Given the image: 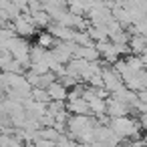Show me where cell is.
I'll return each instance as SVG.
<instances>
[{
  "instance_id": "obj_4",
  "label": "cell",
  "mask_w": 147,
  "mask_h": 147,
  "mask_svg": "<svg viewBox=\"0 0 147 147\" xmlns=\"http://www.w3.org/2000/svg\"><path fill=\"white\" fill-rule=\"evenodd\" d=\"M47 93H49V99L59 101V103H61V101L69 95V93H67V87H63L59 81H55L53 85H49V87H47Z\"/></svg>"
},
{
  "instance_id": "obj_2",
  "label": "cell",
  "mask_w": 147,
  "mask_h": 147,
  "mask_svg": "<svg viewBox=\"0 0 147 147\" xmlns=\"http://www.w3.org/2000/svg\"><path fill=\"white\" fill-rule=\"evenodd\" d=\"M127 105L123 103V101H119V99H109V103H107V111L105 113H109L113 119H119V117H127Z\"/></svg>"
},
{
  "instance_id": "obj_7",
  "label": "cell",
  "mask_w": 147,
  "mask_h": 147,
  "mask_svg": "<svg viewBox=\"0 0 147 147\" xmlns=\"http://www.w3.org/2000/svg\"><path fill=\"white\" fill-rule=\"evenodd\" d=\"M38 47L40 49H49V47H55V36L45 32V34H38Z\"/></svg>"
},
{
  "instance_id": "obj_3",
  "label": "cell",
  "mask_w": 147,
  "mask_h": 147,
  "mask_svg": "<svg viewBox=\"0 0 147 147\" xmlns=\"http://www.w3.org/2000/svg\"><path fill=\"white\" fill-rule=\"evenodd\" d=\"M14 30L22 36H28L34 32V24H32V18H26V16H16L14 18Z\"/></svg>"
},
{
  "instance_id": "obj_8",
  "label": "cell",
  "mask_w": 147,
  "mask_h": 147,
  "mask_svg": "<svg viewBox=\"0 0 147 147\" xmlns=\"http://www.w3.org/2000/svg\"><path fill=\"white\" fill-rule=\"evenodd\" d=\"M49 22V14L47 12H34V16H32V24H40V26H45Z\"/></svg>"
},
{
  "instance_id": "obj_1",
  "label": "cell",
  "mask_w": 147,
  "mask_h": 147,
  "mask_svg": "<svg viewBox=\"0 0 147 147\" xmlns=\"http://www.w3.org/2000/svg\"><path fill=\"white\" fill-rule=\"evenodd\" d=\"M109 129H111L119 139H121V137H133V135H137V125H135V121H131L129 117L113 119Z\"/></svg>"
},
{
  "instance_id": "obj_5",
  "label": "cell",
  "mask_w": 147,
  "mask_h": 147,
  "mask_svg": "<svg viewBox=\"0 0 147 147\" xmlns=\"http://www.w3.org/2000/svg\"><path fill=\"white\" fill-rule=\"evenodd\" d=\"M69 111H73L77 115H85V113H89V103L85 99H73V101H69Z\"/></svg>"
},
{
  "instance_id": "obj_9",
  "label": "cell",
  "mask_w": 147,
  "mask_h": 147,
  "mask_svg": "<svg viewBox=\"0 0 147 147\" xmlns=\"http://www.w3.org/2000/svg\"><path fill=\"white\" fill-rule=\"evenodd\" d=\"M139 125H141V127H145V129H147V111H145V113H143V115H141V123H139Z\"/></svg>"
},
{
  "instance_id": "obj_6",
  "label": "cell",
  "mask_w": 147,
  "mask_h": 147,
  "mask_svg": "<svg viewBox=\"0 0 147 147\" xmlns=\"http://www.w3.org/2000/svg\"><path fill=\"white\" fill-rule=\"evenodd\" d=\"M145 49H147V38H143V36H135V38L131 40V51H133V53L141 55Z\"/></svg>"
}]
</instances>
